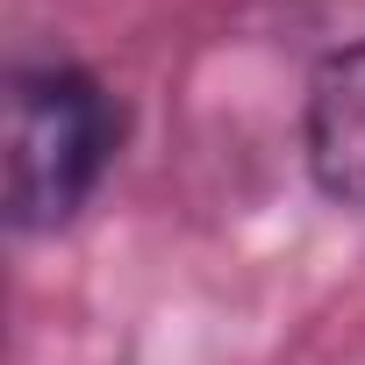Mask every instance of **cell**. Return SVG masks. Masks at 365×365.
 Instances as JSON below:
<instances>
[{
	"mask_svg": "<svg viewBox=\"0 0 365 365\" xmlns=\"http://www.w3.org/2000/svg\"><path fill=\"white\" fill-rule=\"evenodd\" d=\"M115 143H122V108L93 72L65 58L15 65L8 79V222L22 237L65 230L108 179Z\"/></svg>",
	"mask_w": 365,
	"mask_h": 365,
	"instance_id": "obj_1",
	"label": "cell"
},
{
	"mask_svg": "<svg viewBox=\"0 0 365 365\" xmlns=\"http://www.w3.org/2000/svg\"><path fill=\"white\" fill-rule=\"evenodd\" d=\"M301 143L315 187L344 208H365V36L329 51L308 72V108H301Z\"/></svg>",
	"mask_w": 365,
	"mask_h": 365,
	"instance_id": "obj_2",
	"label": "cell"
}]
</instances>
